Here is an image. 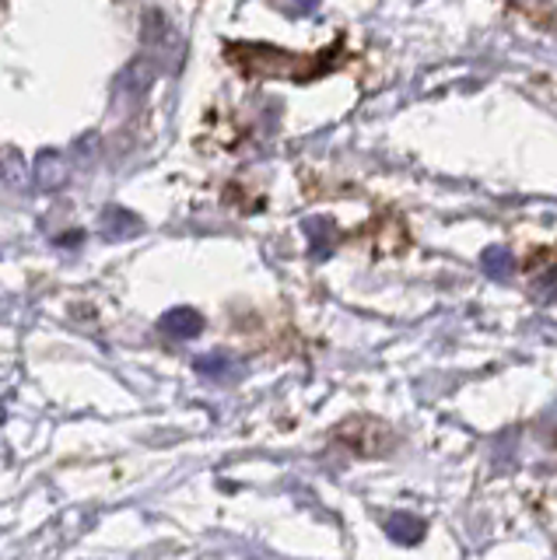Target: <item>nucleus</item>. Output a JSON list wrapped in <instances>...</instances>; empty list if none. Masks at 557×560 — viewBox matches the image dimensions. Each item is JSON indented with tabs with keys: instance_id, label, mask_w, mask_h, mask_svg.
<instances>
[{
	"instance_id": "obj_1",
	"label": "nucleus",
	"mask_w": 557,
	"mask_h": 560,
	"mask_svg": "<svg viewBox=\"0 0 557 560\" xmlns=\"http://www.w3.org/2000/svg\"><path fill=\"white\" fill-rule=\"evenodd\" d=\"M229 52L235 57V63L246 70V74L256 78H288V81H309V78H320L326 74L334 63H316L320 57H299V52H285V49H274V46H229Z\"/></svg>"
},
{
	"instance_id": "obj_2",
	"label": "nucleus",
	"mask_w": 557,
	"mask_h": 560,
	"mask_svg": "<svg viewBox=\"0 0 557 560\" xmlns=\"http://www.w3.org/2000/svg\"><path fill=\"white\" fill-rule=\"evenodd\" d=\"M337 438L347 448H355L358 455H386L393 448V431L372 417H351L337 431Z\"/></svg>"
},
{
	"instance_id": "obj_3",
	"label": "nucleus",
	"mask_w": 557,
	"mask_h": 560,
	"mask_svg": "<svg viewBox=\"0 0 557 560\" xmlns=\"http://www.w3.org/2000/svg\"><path fill=\"white\" fill-rule=\"evenodd\" d=\"M159 326L165 332H172L176 340H194V337H200L204 319H200V312H194V308H172V312L162 315Z\"/></svg>"
},
{
	"instance_id": "obj_4",
	"label": "nucleus",
	"mask_w": 557,
	"mask_h": 560,
	"mask_svg": "<svg viewBox=\"0 0 557 560\" xmlns=\"http://www.w3.org/2000/svg\"><path fill=\"white\" fill-rule=\"evenodd\" d=\"M151 81H154V67H151V60L137 57V60H130L124 70H119L116 92H119V95H137V92H144V88H148Z\"/></svg>"
},
{
	"instance_id": "obj_5",
	"label": "nucleus",
	"mask_w": 557,
	"mask_h": 560,
	"mask_svg": "<svg viewBox=\"0 0 557 560\" xmlns=\"http://www.w3.org/2000/svg\"><path fill=\"white\" fill-rule=\"evenodd\" d=\"M305 235L312 242V256L326 259L329 253H334V245H337V224L329 218H309L305 221Z\"/></svg>"
},
{
	"instance_id": "obj_6",
	"label": "nucleus",
	"mask_w": 557,
	"mask_h": 560,
	"mask_svg": "<svg viewBox=\"0 0 557 560\" xmlns=\"http://www.w3.org/2000/svg\"><path fill=\"white\" fill-rule=\"evenodd\" d=\"M67 179V168L60 162V154L57 151H43L39 154V162H36V183L43 189H57L60 183Z\"/></svg>"
},
{
	"instance_id": "obj_7",
	"label": "nucleus",
	"mask_w": 557,
	"mask_h": 560,
	"mask_svg": "<svg viewBox=\"0 0 557 560\" xmlns=\"http://www.w3.org/2000/svg\"><path fill=\"white\" fill-rule=\"evenodd\" d=\"M386 529H390V536L399 539V542H417V539L425 536V522L417 518V515H410V512H396V515L386 522Z\"/></svg>"
},
{
	"instance_id": "obj_8",
	"label": "nucleus",
	"mask_w": 557,
	"mask_h": 560,
	"mask_svg": "<svg viewBox=\"0 0 557 560\" xmlns=\"http://www.w3.org/2000/svg\"><path fill=\"white\" fill-rule=\"evenodd\" d=\"M480 270L487 277H495V280H504V277L512 273V256H509V249H501V245H491V249H484Z\"/></svg>"
},
{
	"instance_id": "obj_9",
	"label": "nucleus",
	"mask_w": 557,
	"mask_h": 560,
	"mask_svg": "<svg viewBox=\"0 0 557 560\" xmlns=\"http://www.w3.org/2000/svg\"><path fill=\"white\" fill-rule=\"evenodd\" d=\"M229 368H232V361L224 358V354L197 358V372H200V375H214V378H221V375H229Z\"/></svg>"
},
{
	"instance_id": "obj_10",
	"label": "nucleus",
	"mask_w": 557,
	"mask_h": 560,
	"mask_svg": "<svg viewBox=\"0 0 557 560\" xmlns=\"http://www.w3.org/2000/svg\"><path fill=\"white\" fill-rule=\"evenodd\" d=\"M25 165H22V158L19 154H8V172H4V179L11 183V186H25Z\"/></svg>"
},
{
	"instance_id": "obj_11",
	"label": "nucleus",
	"mask_w": 557,
	"mask_h": 560,
	"mask_svg": "<svg viewBox=\"0 0 557 560\" xmlns=\"http://www.w3.org/2000/svg\"><path fill=\"white\" fill-rule=\"evenodd\" d=\"M299 4H302V8H312V4H316V0H299Z\"/></svg>"
}]
</instances>
